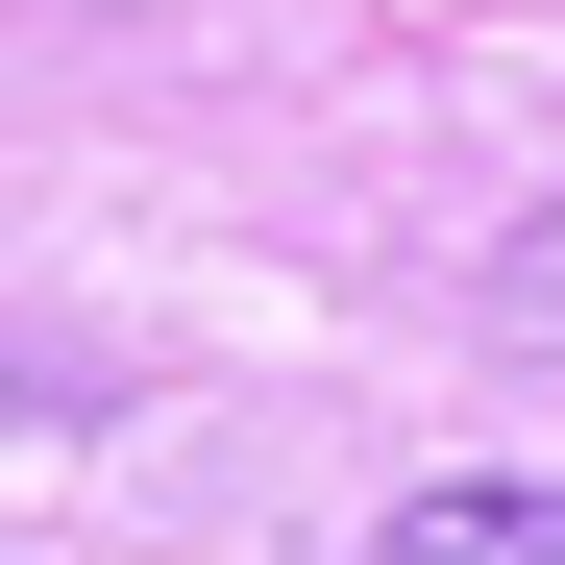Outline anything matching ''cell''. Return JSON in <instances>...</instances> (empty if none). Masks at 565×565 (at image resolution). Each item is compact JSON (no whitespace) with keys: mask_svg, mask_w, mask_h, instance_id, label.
<instances>
[{"mask_svg":"<svg viewBox=\"0 0 565 565\" xmlns=\"http://www.w3.org/2000/svg\"><path fill=\"white\" fill-rule=\"evenodd\" d=\"M369 565H565V492H541V467H467V492H418Z\"/></svg>","mask_w":565,"mask_h":565,"instance_id":"obj_1","label":"cell"},{"mask_svg":"<svg viewBox=\"0 0 565 565\" xmlns=\"http://www.w3.org/2000/svg\"><path fill=\"white\" fill-rule=\"evenodd\" d=\"M492 344H516V369H541V394H565V198H541V222L492 246Z\"/></svg>","mask_w":565,"mask_h":565,"instance_id":"obj_2","label":"cell"}]
</instances>
